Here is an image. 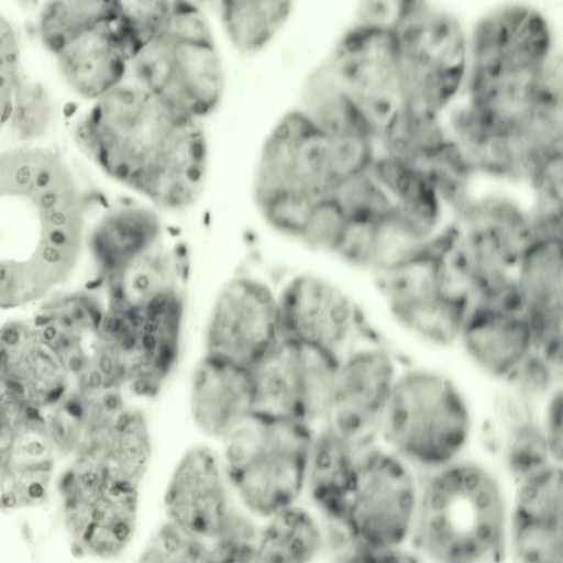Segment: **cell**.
<instances>
[{
    "label": "cell",
    "mask_w": 563,
    "mask_h": 563,
    "mask_svg": "<svg viewBox=\"0 0 563 563\" xmlns=\"http://www.w3.org/2000/svg\"><path fill=\"white\" fill-rule=\"evenodd\" d=\"M73 135L106 175L156 208L183 210L202 194L209 151L201 120L134 81L93 101L75 122Z\"/></svg>",
    "instance_id": "cell-1"
},
{
    "label": "cell",
    "mask_w": 563,
    "mask_h": 563,
    "mask_svg": "<svg viewBox=\"0 0 563 563\" xmlns=\"http://www.w3.org/2000/svg\"><path fill=\"white\" fill-rule=\"evenodd\" d=\"M553 52L550 24L534 7L508 3L485 13L468 36L465 102L453 111L452 129L478 143H512Z\"/></svg>",
    "instance_id": "cell-2"
},
{
    "label": "cell",
    "mask_w": 563,
    "mask_h": 563,
    "mask_svg": "<svg viewBox=\"0 0 563 563\" xmlns=\"http://www.w3.org/2000/svg\"><path fill=\"white\" fill-rule=\"evenodd\" d=\"M420 476L410 545L426 563H501L509 498L495 468L463 456Z\"/></svg>",
    "instance_id": "cell-3"
},
{
    "label": "cell",
    "mask_w": 563,
    "mask_h": 563,
    "mask_svg": "<svg viewBox=\"0 0 563 563\" xmlns=\"http://www.w3.org/2000/svg\"><path fill=\"white\" fill-rule=\"evenodd\" d=\"M0 197L26 207L36 243L22 260L49 290L75 268L84 241L88 201L67 159L49 147L15 145L0 154Z\"/></svg>",
    "instance_id": "cell-4"
},
{
    "label": "cell",
    "mask_w": 563,
    "mask_h": 563,
    "mask_svg": "<svg viewBox=\"0 0 563 563\" xmlns=\"http://www.w3.org/2000/svg\"><path fill=\"white\" fill-rule=\"evenodd\" d=\"M476 431L471 402L453 378L431 368H404L385 410L380 442L424 474L465 456Z\"/></svg>",
    "instance_id": "cell-5"
},
{
    "label": "cell",
    "mask_w": 563,
    "mask_h": 563,
    "mask_svg": "<svg viewBox=\"0 0 563 563\" xmlns=\"http://www.w3.org/2000/svg\"><path fill=\"white\" fill-rule=\"evenodd\" d=\"M313 432L307 424L253 411L222 440L230 488L258 522L303 499Z\"/></svg>",
    "instance_id": "cell-6"
},
{
    "label": "cell",
    "mask_w": 563,
    "mask_h": 563,
    "mask_svg": "<svg viewBox=\"0 0 563 563\" xmlns=\"http://www.w3.org/2000/svg\"><path fill=\"white\" fill-rule=\"evenodd\" d=\"M130 69L135 84L199 120L223 97L224 70L209 21L188 1H173L163 29L132 57Z\"/></svg>",
    "instance_id": "cell-7"
},
{
    "label": "cell",
    "mask_w": 563,
    "mask_h": 563,
    "mask_svg": "<svg viewBox=\"0 0 563 563\" xmlns=\"http://www.w3.org/2000/svg\"><path fill=\"white\" fill-rule=\"evenodd\" d=\"M452 224L419 252L376 275L393 318L407 331L440 347L457 344L472 307L467 284L452 254Z\"/></svg>",
    "instance_id": "cell-8"
},
{
    "label": "cell",
    "mask_w": 563,
    "mask_h": 563,
    "mask_svg": "<svg viewBox=\"0 0 563 563\" xmlns=\"http://www.w3.org/2000/svg\"><path fill=\"white\" fill-rule=\"evenodd\" d=\"M400 58L405 102L442 115L463 92L468 36L450 11L401 1L391 29Z\"/></svg>",
    "instance_id": "cell-9"
},
{
    "label": "cell",
    "mask_w": 563,
    "mask_h": 563,
    "mask_svg": "<svg viewBox=\"0 0 563 563\" xmlns=\"http://www.w3.org/2000/svg\"><path fill=\"white\" fill-rule=\"evenodd\" d=\"M139 482L107 463L74 457L58 482L62 518L73 550L111 560L131 543L139 515Z\"/></svg>",
    "instance_id": "cell-10"
},
{
    "label": "cell",
    "mask_w": 563,
    "mask_h": 563,
    "mask_svg": "<svg viewBox=\"0 0 563 563\" xmlns=\"http://www.w3.org/2000/svg\"><path fill=\"white\" fill-rule=\"evenodd\" d=\"M420 485V473L382 442L365 449L358 460L354 490L336 529L361 544H410Z\"/></svg>",
    "instance_id": "cell-11"
},
{
    "label": "cell",
    "mask_w": 563,
    "mask_h": 563,
    "mask_svg": "<svg viewBox=\"0 0 563 563\" xmlns=\"http://www.w3.org/2000/svg\"><path fill=\"white\" fill-rule=\"evenodd\" d=\"M339 363L320 349L283 336L252 368L254 411L317 429L327 422Z\"/></svg>",
    "instance_id": "cell-12"
},
{
    "label": "cell",
    "mask_w": 563,
    "mask_h": 563,
    "mask_svg": "<svg viewBox=\"0 0 563 563\" xmlns=\"http://www.w3.org/2000/svg\"><path fill=\"white\" fill-rule=\"evenodd\" d=\"M277 292L285 338L320 349L340 361L375 335L355 300L317 273L294 274Z\"/></svg>",
    "instance_id": "cell-13"
},
{
    "label": "cell",
    "mask_w": 563,
    "mask_h": 563,
    "mask_svg": "<svg viewBox=\"0 0 563 563\" xmlns=\"http://www.w3.org/2000/svg\"><path fill=\"white\" fill-rule=\"evenodd\" d=\"M404 368L376 335L340 360L327 422L362 449L380 442V429Z\"/></svg>",
    "instance_id": "cell-14"
},
{
    "label": "cell",
    "mask_w": 563,
    "mask_h": 563,
    "mask_svg": "<svg viewBox=\"0 0 563 563\" xmlns=\"http://www.w3.org/2000/svg\"><path fill=\"white\" fill-rule=\"evenodd\" d=\"M283 338L278 292L251 275L218 294L207 328V353L253 368Z\"/></svg>",
    "instance_id": "cell-15"
},
{
    "label": "cell",
    "mask_w": 563,
    "mask_h": 563,
    "mask_svg": "<svg viewBox=\"0 0 563 563\" xmlns=\"http://www.w3.org/2000/svg\"><path fill=\"white\" fill-rule=\"evenodd\" d=\"M332 183L330 139L301 109L284 114L260 153L254 178L257 207L288 190L321 199Z\"/></svg>",
    "instance_id": "cell-16"
},
{
    "label": "cell",
    "mask_w": 563,
    "mask_h": 563,
    "mask_svg": "<svg viewBox=\"0 0 563 563\" xmlns=\"http://www.w3.org/2000/svg\"><path fill=\"white\" fill-rule=\"evenodd\" d=\"M328 64L380 133L405 102L391 29L356 22L339 37Z\"/></svg>",
    "instance_id": "cell-17"
},
{
    "label": "cell",
    "mask_w": 563,
    "mask_h": 563,
    "mask_svg": "<svg viewBox=\"0 0 563 563\" xmlns=\"http://www.w3.org/2000/svg\"><path fill=\"white\" fill-rule=\"evenodd\" d=\"M56 449L41 409L1 395L0 499L3 510L43 505Z\"/></svg>",
    "instance_id": "cell-18"
},
{
    "label": "cell",
    "mask_w": 563,
    "mask_h": 563,
    "mask_svg": "<svg viewBox=\"0 0 563 563\" xmlns=\"http://www.w3.org/2000/svg\"><path fill=\"white\" fill-rule=\"evenodd\" d=\"M222 460L197 445L181 456L164 492L167 521L205 541H214L246 512L229 494Z\"/></svg>",
    "instance_id": "cell-19"
},
{
    "label": "cell",
    "mask_w": 563,
    "mask_h": 563,
    "mask_svg": "<svg viewBox=\"0 0 563 563\" xmlns=\"http://www.w3.org/2000/svg\"><path fill=\"white\" fill-rule=\"evenodd\" d=\"M508 504L511 563H563V465L550 463L514 486Z\"/></svg>",
    "instance_id": "cell-20"
},
{
    "label": "cell",
    "mask_w": 563,
    "mask_h": 563,
    "mask_svg": "<svg viewBox=\"0 0 563 563\" xmlns=\"http://www.w3.org/2000/svg\"><path fill=\"white\" fill-rule=\"evenodd\" d=\"M516 282L534 350L563 376V240L536 235L525 249Z\"/></svg>",
    "instance_id": "cell-21"
},
{
    "label": "cell",
    "mask_w": 563,
    "mask_h": 563,
    "mask_svg": "<svg viewBox=\"0 0 563 563\" xmlns=\"http://www.w3.org/2000/svg\"><path fill=\"white\" fill-rule=\"evenodd\" d=\"M0 339L1 395L38 409L58 406L68 395L70 374L34 323L10 321Z\"/></svg>",
    "instance_id": "cell-22"
},
{
    "label": "cell",
    "mask_w": 563,
    "mask_h": 563,
    "mask_svg": "<svg viewBox=\"0 0 563 563\" xmlns=\"http://www.w3.org/2000/svg\"><path fill=\"white\" fill-rule=\"evenodd\" d=\"M457 344L471 364L497 385L534 351L523 310L482 305L471 307Z\"/></svg>",
    "instance_id": "cell-23"
},
{
    "label": "cell",
    "mask_w": 563,
    "mask_h": 563,
    "mask_svg": "<svg viewBox=\"0 0 563 563\" xmlns=\"http://www.w3.org/2000/svg\"><path fill=\"white\" fill-rule=\"evenodd\" d=\"M190 408L206 434L223 440L254 411L252 369L206 354L192 375Z\"/></svg>",
    "instance_id": "cell-24"
},
{
    "label": "cell",
    "mask_w": 563,
    "mask_h": 563,
    "mask_svg": "<svg viewBox=\"0 0 563 563\" xmlns=\"http://www.w3.org/2000/svg\"><path fill=\"white\" fill-rule=\"evenodd\" d=\"M114 19L84 31L53 54L68 87L92 102L122 85L130 69Z\"/></svg>",
    "instance_id": "cell-25"
},
{
    "label": "cell",
    "mask_w": 563,
    "mask_h": 563,
    "mask_svg": "<svg viewBox=\"0 0 563 563\" xmlns=\"http://www.w3.org/2000/svg\"><path fill=\"white\" fill-rule=\"evenodd\" d=\"M0 106L1 128L18 145H31L42 137L54 120V104L47 89L22 68L20 43L10 20L0 15Z\"/></svg>",
    "instance_id": "cell-26"
},
{
    "label": "cell",
    "mask_w": 563,
    "mask_h": 563,
    "mask_svg": "<svg viewBox=\"0 0 563 563\" xmlns=\"http://www.w3.org/2000/svg\"><path fill=\"white\" fill-rule=\"evenodd\" d=\"M364 450L328 423L314 429L303 500L334 528L343 521Z\"/></svg>",
    "instance_id": "cell-27"
},
{
    "label": "cell",
    "mask_w": 563,
    "mask_h": 563,
    "mask_svg": "<svg viewBox=\"0 0 563 563\" xmlns=\"http://www.w3.org/2000/svg\"><path fill=\"white\" fill-rule=\"evenodd\" d=\"M512 142L529 183L545 164L563 155V53L554 51L543 67Z\"/></svg>",
    "instance_id": "cell-28"
},
{
    "label": "cell",
    "mask_w": 563,
    "mask_h": 563,
    "mask_svg": "<svg viewBox=\"0 0 563 563\" xmlns=\"http://www.w3.org/2000/svg\"><path fill=\"white\" fill-rule=\"evenodd\" d=\"M331 548L332 527L303 499L258 523V563H323Z\"/></svg>",
    "instance_id": "cell-29"
},
{
    "label": "cell",
    "mask_w": 563,
    "mask_h": 563,
    "mask_svg": "<svg viewBox=\"0 0 563 563\" xmlns=\"http://www.w3.org/2000/svg\"><path fill=\"white\" fill-rule=\"evenodd\" d=\"M163 240L157 212L143 205H119L95 223L88 240L91 255L106 276Z\"/></svg>",
    "instance_id": "cell-30"
},
{
    "label": "cell",
    "mask_w": 563,
    "mask_h": 563,
    "mask_svg": "<svg viewBox=\"0 0 563 563\" xmlns=\"http://www.w3.org/2000/svg\"><path fill=\"white\" fill-rule=\"evenodd\" d=\"M499 476L515 485L552 463L540 415L493 418L476 431Z\"/></svg>",
    "instance_id": "cell-31"
},
{
    "label": "cell",
    "mask_w": 563,
    "mask_h": 563,
    "mask_svg": "<svg viewBox=\"0 0 563 563\" xmlns=\"http://www.w3.org/2000/svg\"><path fill=\"white\" fill-rule=\"evenodd\" d=\"M302 103L301 110L329 139L379 136L376 125L329 64L307 78Z\"/></svg>",
    "instance_id": "cell-32"
},
{
    "label": "cell",
    "mask_w": 563,
    "mask_h": 563,
    "mask_svg": "<svg viewBox=\"0 0 563 563\" xmlns=\"http://www.w3.org/2000/svg\"><path fill=\"white\" fill-rule=\"evenodd\" d=\"M369 170L405 216L432 235L442 230L444 202L423 172L387 154L377 156Z\"/></svg>",
    "instance_id": "cell-33"
},
{
    "label": "cell",
    "mask_w": 563,
    "mask_h": 563,
    "mask_svg": "<svg viewBox=\"0 0 563 563\" xmlns=\"http://www.w3.org/2000/svg\"><path fill=\"white\" fill-rule=\"evenodd\" d=\"M379 136L385 154L421 172L450 140L440 115L405 102Z\"/></svg>",
    "instance_id": "cell-34"
},
{
    "label": "cell",
    "mask_w": 563,
    "mask_h": 563,
    "mask_svg": "<svg viewBox=\"0 0 563 563\" xmlns=\"http://www.w3.org/2000/svg\"><path fill=\"white\" fill-rule=\"evenodd\" d=\"M292 8L290 1L224 0L219 13L231 44L243 54H255L280 32Z\"/></svg>",
    "instance_id": "cell-35"
},
{
    "label": "cell",
    "mask_w": 563,
    "mask_h": 563,
    "mask_svg": "<svg viewBox=\"0 0 563 563\" xmlns=\"http://www.w3.org/2000/svg\"><path fill=\"white\" fill-rule=\"evenodd\" d=\"M117 1L58 0L43 4L37 19L41 43L52 54L84 31L112 20Z\"/></svg>",
    "instance_id": "cell-36"
},
{
    "label": "cell",
    "mask_w": 563,
    "mask_h": 563,
    "mask_svg": "<svg viewBox=\"0 0 563 563\" xmlns=\"http://www.w3.org/2000/svg\"><path fill=\"white\" fill-rule=\"evenodd\" d=\"M349 222H376L396 205L371 170L340 181L331 192Z\"/></svg>",
    "instance_id": "cell-37"
},
{
    "label": "cell",
    "mask_w": 563,
    "mask_h": 563,
    "mask_svg": "<svg viewBox=\"0 0 563 563\" xmlns=\"http://www.w3.org/2000/svg\"><path fill=\"white\" fill-rule=\"evenodd\" d=\"M173 1H117L114 24L122 38L130 59L154 36L166 23Z\"/></svg>",
    "instance_id": "cell-38"
},
{
    "label": "cell",
    "mask_w": 563,
    "mask_h": 563,
    "mask_svg": "<svg viewBox=\"0 0 563 563\" xmlns=\"http://www.w3.org/2000/svg\"><path fill=\"white\" fill-rule=\"evenodd\" d=\"M135 563H214L211 544L166 521L147 540Z\"/></svg>",
    "instance_id": "cell-39"
},
{
    "label": "cell",
    "mask_w": 563,
    "mask_h": 563,
    "mask_svg": "<svg viewBox=\"0 0 563 563\" xmlns=\"http://www.w3.org/2000/svg\"><path fill=\"white\" fill-rule=\"evenodd\" d=\"M558 380L555 369L534 350L506 380L498 385L505 386L520 399L541 409Z\"/></svg>",
    "instance_id": "cell-40"
},
{
    "label": "cell",
    "mask_w": 563,
    "mask_h": 563,
    "mask_svg": "<svg viewBox=\"0 0 563 563\" xmlns=\"http://www.w3.org/2000/svg\"><path fill=\"white\" fill-rule=\"evenodd\" d=\"M318 200L305 191L288 190L274 196L258 209L273 229L300 240L311 210Z\"/></svg>",
    "instance_id": "cell-41"
},
{
    "label": "cell",
    "mask_w": 563,
    "mask_h": 563,
    "mask_svg": "<svg viewBox=\"0 0 563 563\" xmlns=\"http://www.w3.org/2000/svg\"><path fill=\"white\" fill-rule=\"evenodd\" d=\"M329 561L332 563H426L410 545L373 547L357 543L339 529H333Z\"/></svg>",
    "instance_id": "cell-42"
},
{
    "label": "cell",
    "mask_w": 563,
    "mask_h": 563,
    "mask_svg": "<svg viewBox=\"0 0 563 563\" xmlns=\"http://www.w3.org/2000/svg\"><path fill=\"white\" fill-rule=\"evenodd\" d=\"M347 219L330 195L313 206L300 241L311 249L334 253L347 227Z\"/></svg>",
    "instance_id": "cell-43"
},
{
    "label": "cell",
    "mask_w": 563,
    "mask_h": 563,
    "mask_svg": "<svg viewBox=\"0 0 563 563\" xmlns=\"http://www.w3.org/2000/svg\"><path fill=\"white\" fill-rule=\"evenodd\" d=\"M374 141L373 137L356 135L330 139L331 167L335 186L349 177L371 169L377 157Z\"/></svg>",
    "instance_id": "cell-44"
},
{
    "label": "cell",
    "mask_w": 563,
    "mask_h": 563,
    "mask_svg": "<svg viewBox=\"0 0 563 563\" xmlns=\"http://www.w3.org/2000/svg\"><path fill=\"white\" fill-rule=\"evenodd\" d=\"M530 184L537 196L534 213L563 214V155L545 164Z\"/></svg>",
    "instance_id": "cell-45"
},
{
    "label": "cell",
    "mask_w": 563,
    "mask_h": 563,
    "mask_svg": "<svg viewBox=\"0 0 563 563\" xmlns=\"http://www.w3.org/2000/svg\"><path fill=\"white\" fill-rule=\"evenodd\" d=\"M540 422L552 462L563 465V376L543 401Z\"/></svg>",
    "instance_id": "cell-46"
},
{
    "label": "cell",
    "mask_w": 563,
    "mask_h": 563,
    "mask_svg": "<svg viewBox=\"0 0 563 563\" xmlns=\"http://www.w3.org/2000/svg\"><path fill=\"white\" fill-rule=\"evenodd\" d=\"M401 1H366L357 9V23L393 29Z\"/></svg>",
    "instance_id": "cell-47"
},
{
    "label": "cell",
    "mask_w": 563,
    "mask_h": 563,
    "mask_svg": "<svg viewBox=\"0 0 563 563\" xmlns=\"http://www.w3.org/2000/svg\"><path fill=\"white\" fill-rule=\"evenodd\" d=\"M553 232L555 236L563 240V214L556 216L553 220Z\"/></svg>",
    "instance_id": "cell-48"
}]
</instances>
